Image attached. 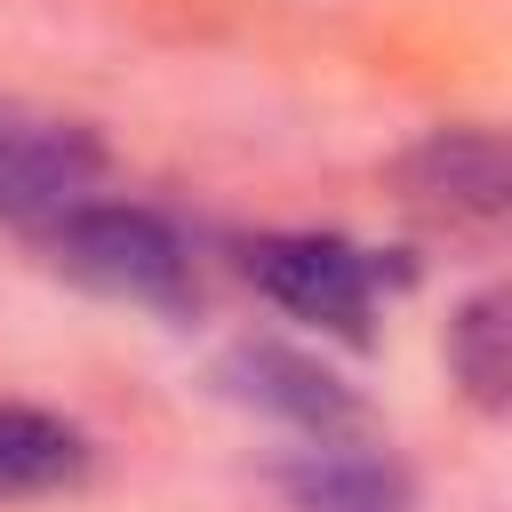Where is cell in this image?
<instances>
[{"mask_svg":"<svg viewBox=\"0 0 512 512\" xmlns=\"http://www.w3.org/2000/svg\"><path fill=\"white\" fill-rule=\"evenodd\" d=\"M248 280L280 312H296L312 328H336V336H360L368 312H376V296L400 288L408 264H384L376 248L336 240V232H272V240L248 248Z\"/></svg>","mask_w":512,"mask_h":512,"instance_id":"cell-1","label":"cell"},{"mask_svg":"<svg viewBox=\"0 0 512 512\" xmlns=\"http://www.w3.org/2000/svg\"><path fill=\"white\" fill-rule=\"evenodd\" d=\"M56 264L80 272L88 288L104 296H128V304H184L192 296V256L184 240L144 216V208H112V200H88L56 224Z\"/></svg>","mask_w":512,"mask_h":512,"instance_id":"cell-2","label":"cell"},{"mask_svg":"<svg viewBox=\"0 0 512 512\" xmlns=\"http://www.w3.org/2000/svg\"><path fill=\"white\" fill-rule=\"evenodd\" d=\"M88 200H96V144L64 120L0 104V216L56 232Z\"/></svg>","mask_w":512,"mask_h":512,"instance_id":"cell-3","label":"cell"},{"mask_svg":"<svg viewBox=\"0 0 512 512\" xmlns=\"http://www.w3.org/2000/svg\"><path fill=\"white\" fill-rule=\"evenodd\" d=\"M400 176L440 216H496L504 208V184H512L504 176V144L488 128H440V136H424Z\"/></svg>","mask_w":512,"mask_h":512,"instance_id":"cell-4","label":"cell"},{"mask_svg":"<svg viewBox=\"0 0 512 512\" xmlns=\"http://www.w3.org/2000/svg\"><path fill=\"white\" fill-rule=\"evenodd\" d=\"M88 472V440L48 408H0V504L72 488Z\"/></svg>","mask_w":512,"mask_h":512,"instance_id":"cell-5","label":"cell"},{"mask_svg":"<svg viewBox=\"0 0 512 512\" xmlns=\"http://www.w3.org/2000/svg\"><path fill=\"white\" fill-rule=\"evenodd\" d=\"M240 376H248V392L264 400V408H280V416H296L304 432H336V424H352V400L336 392V376L328 368H312V360H296V352H240Z\"/></svg>","mask_w":512,"mask_h":512,"instance_id":"cell-6","label":"cell"},{"mask_svg":"<svg viewBox=\"0 0 512 512\" xmlns=\"http://www.w3.org/2000/svg\"><path fill=\"white\" fill-rule=\"evenodd\" d=\"M448 368L464 376V392L480 408H504V384H512V360H504V296H472L456 320H448Z\"/></svg>","mask_w":512,"mask_h":512,"instance_id":"cell-7","label":"cell"},{"mask_svg":"<svg viewBox=\"0 0 512 512\" xmlns=\"http://www.w3.org/2000/svg\"><path fill=\"white\" fill-rule=\"evenodd\" d=\"M296 496L312 512H400V472L376 464V456H344V448H320V464L296 472Z\"/></svg>","mask_w":512,"mask_h":512,"instance_id":"cell-8","label":"cell"}]
</instances>
